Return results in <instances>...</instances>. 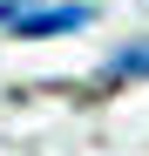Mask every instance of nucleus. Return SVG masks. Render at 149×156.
Wrapping results in <instances>:
<instances>
[{"label": "nucleus", "mask_w": 149, "mask_h": 156, "mask_svg": "<svg viewBox=\"0 0 149 156\" xmlns=\"http://www.w3.org/2000/svg\"><path fill=\"white\" fill-rule=\"evenodd\" d=\"M0 27L14 34H68V27H88V7L68 0V7H20V0H0Z\"/></svg>", "instance_id": "nucleus-1"}, {"label": "nucleus", "mask_w": 149, "mask_h": 156, "mask_svg": "<svg viewBox=\"0 0 149 156\" xmlns=\"http://www.w3.org/2000/svg\"><path fill=\"white\" fill-rule=\"evenodd\" d=\"M115 75H149V41H136V48H122V55L109 61Z\"/></svg>", "instance_id": "nucleus-2"}]
</instances>
